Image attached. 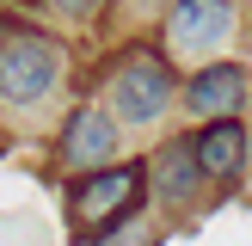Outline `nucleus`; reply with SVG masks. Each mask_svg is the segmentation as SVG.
Listing matches in <instances>:
<instances>
[{"label": "nucleus", "mask_w": 252, "mask_h": 246, "mask_svg": "<svg viewBox=\"0 0 252 246\" xmlns=\"http://www.w3.org/2000/svg\"><path fill=\"white\" fill-rule=\"evenodd\" d=\"M148 191V166L129 160V166H93L80 184H74L68 209H74V228H93V234H111L117 221H129V209L142 203Z\"/></svg>", "instance_id": "nucleus-1"}, {"label": "nucleus", "mask_w": 252, "mask_h": 246, "mask_svg": "<svg viewBox=\"0 0 252 246\" xmlns=\"http://www.w3.org/2000/svg\"><path fill=\"white\" fill-rule=\"evenodd\" d=\"M56 80H62L56 43H43V37H12V43L0 49V98H6V105H37Z\"/></svg>", "instance_id": "nucleus-2"}, {"label": "nucleus", "mask_w": 252, "mask_h": 246, "mask_svg": "<svg viewBox=\"0 0 252 246\" xmlns=\"http://www.w3.org/2000/svg\"><path fill=\"white\" fill-rule=\"evenodd\" d=\"M111 105H117L123 123H154L172 105V68L160 56H129L111 80Z\"/></svg>", "instance_id": "nucleus-3"}, {"label": "nucleus", "mask_w": 252, "mask_h": 246, "mask_svg": "<svg viewBox=\"0 0 252 246\" xmlns=\"http://www.w3.org/2000/svg\"><path fill=\"white\" fill-rule=\"evenodd\" d=\"M234 31V0H172L166 12V43L185 56H203Z\"/></svg>", "instance_id": "nucleus-4"}, {"label": "nucleus", "mask_w": 252, "mask_h": 246, "mask_svg": "<svg viewBox=\"0 0 252 246\" xmlns=\"http://www.w3.org/2000/svg\"><path fill=\"white\" fill-rule=\"evenodd\" d=\"M191 160H197L203 179H234L246 166V123L240 117H209L191 135Z\"/></svg>", "instance_id": "nucleus-5"}, {"label": "nucleus", "mask_w": 252, "mask_h": 246, "mask_svg": "<svg viewBox=\"0 0 252 246\" xmlns=\"http://www.w3.org/2000/svg\"><path fill=\"white\" fill-rule=\"evenodd\" d=\"M111 148H117V123L98 105H80L68 117V129H62V160L80 166V172H93V166H111Z\"/></svg>", "instance_id": "nucleus-6"}, {"label": "nucleus", "mask_w": 252, "mask_h": 246, "mask_svg": "<svg viewBox=\"0 0 252 246\" xmlns=\"http://www.w3.org/2000/svg\"><path fill=\"white\" fill-rule=\"evenodd\" d=\"M246 98V68H234V62H209V68L191 74V86H185V105L197 111V117H234Z\"/></svg>", "instance_id": "nucleus-7"}, {"label": "nucleus", "mask_w": 252, "mask_h": 246, "mask_svg": "<svg viewBox=\"0 0 252 246\" xmlns=\"http://www.w3.org/2000/svg\"><path fill=\"white\" fill-rule=\"evenodd\" d=\"M154 179H160V197H166V203H185V197L197 191V160H191V142L166 148V154L154 160Z\"/></svg>", "instance_id": "nucleus-8"}, {"label": "nucleus", "mask_w": 252, "mask_h": 246, "mask_svg": "<svg viewBox=\"0 0 252 246\" xmlns=\"http://www.w3.org/2000/svg\"><path fill=\"white\" fill-rule=\"evenodd\" d=\"M49 6H56L62 19H93V12L105 6V0H49Z\"/></svg>", "instance_id": "nucleus-9"}, {"label": "nucleus", "mask_w": 252, "mask_h": 246, "mask_svg": "<svg viewBox=\"0 0 252 246\" xmlns=\"http://www.w3.org/2000/svg\"><path fill=\"white\" fill-rule=\"evenodd\" d=\"M129 234H117V240H105V246H154V234L142 228V221H123Z\"/></svg>", "instance_id": "nucleus-10"}]
</instances>
